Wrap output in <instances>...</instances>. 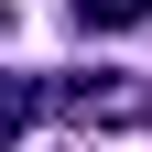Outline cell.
I'll use <instances>...</instances> for the list:
<instances>
[{
    "mask_svg": "<svg viewBox=\"0 0 152 152\" xmlns=\"http://www.w3.org/2000/svg\"><path fill=\"white\" fill-rule=\"evenodd\" d=\"M76 22L87 33H130V22H152V0H76Z\"/></svg>",
    "mask_w": 152,
    "mask_h": 152,
    "instance_id": "cell-2",
    "label": "cell"
},
{
    "mask_svg": "<svg viewBox=\"0 0 152 152\" xmlns=\"http://www.w3.org/2000/svg\"><path fill=\"white\" fill-rule=\"evenodd\" d=\"M44 109H65L76 130H152V76H54Z\"/></svg>",
    "mask_w": 152,
    "mask_h": 152,
    "instance_id": "cell-1",
    "label": "cell"
},
{
    "mask_svg": "<svg viewBox=\"0 0 152 152\" xmlns=\"http://www.w3.org/2000/svg\"><path fill=\"white\" fill-rule=\"evenodd\" d=\"M22 120H33V98H22V87H11V76H0V152L22 141Z\"/></svg>",
    "mask_w": 152,
    "mask_h": 152,
    "instance_id": "cell-3",
    "label": "cell"
},
{
    "mask_svg": "<svg viewBox=\"0 0 152 152\" xmlns=\"http://www.w3.org/2000/svg\"><path fill=\"white\" fill-rule=\"evenodd\" d=\"M0 33H11V0H0Z\"/></svg>",
    "mask_w": 152,
    "mask_h": 152,
    "instance_id": "cell-4",
    "label": "cell"
}]
</instances>
